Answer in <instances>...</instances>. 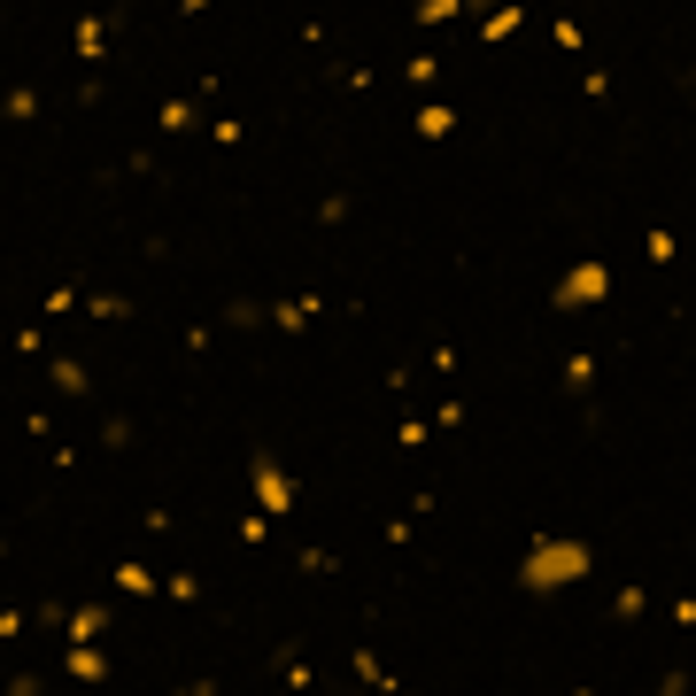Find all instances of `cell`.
I'll list each match as a JSON object with an SVG mask.
<instances>
[{
  "label": "cell",
  "mask_w": 696,
  "mask_h": 696,
  "mask_svg": "<svg viewBox=\"0 0 696 696\" xmlns=\"http://www.w3.org/2000/svg\"><path fill=\"white\" fill-rule=\"evenodd\" d=\"M588 542H573V534H534V550L519 557V588L526 596H557V588H573V580H588Z\"/></svg>",
  "instance_id": "obj_1"
},
{
  "label": "cell",
  "mask_w": 696,
  "mask_h": 696,
  "mask_svg": "<svg viewBox=\"0 0 696 696\" xmlns=\"http://www.w3.org/2000/svg\"><path fill=\"white\" fill-rule=\"evenodd\" d=\"M294 495H302V480H294L287 464L271 457V449H248V503H256L263 519H287Z\"/></svg>",
  "instance_id": "obj_2"
},
{
  "label": "cell",
  "mask_w": 696,
  "mask_h": 696,
  "mask_svg": "<svg viewBox=\"0 0 696 696\" xmlns=\"http://www.w3.org/2000/svg\"><path fill=\"white\" fill-rule=\"evenodd\" d=\"M604 294H611V263L604 256H580L573 271L550 287V310H557V318H580V310H596Z\"/></svg>",
  "instance_id": "obj_3"
},
{
  "label": "cell",
  "mask_w": 696,
  "mask_h": 696,
  "mask_svg": "<svg viewBox=\"0 0 696 696\" xmlns=\"http://www.w3.org/2000/svg\"><path fill=\"white\" fill-rule=\"evenodd\" d=\"M318 310H325V294H287V302H263V325H279V333H310Z\"/></svg>",
  "instance_id": "obj_4"
},
{
  "label": "cell",
  "mask_w": 696,
  "mask_h": 696,
  "mask_svg": "<svg viewBox=\"0 0 696 696\" xmlns=\"http://www.w3.org/2000/svg\"><path fill=\"white\" fill-rule=\"evenodd\" d=\"M116 627V611L109 604H70V619H62V642H101Z\"/></svg>",
  "instance_id": "obj_5"
},
{
  "label": "cell",
  "mask_w": 696,
  "mask_h": 696,
  "mask_svg": "<svg viewBox=\"0 0 696 696\" xmlns=\"http://www.w3.org/2000/svg\"><path fill=\"white\" fill-rule=\"evenodd\" d=\"M47 387H55V395H70V403H86V395H93V372L78 364V356H47Z\"/></svg>",
  "instance_id": "obj_6"
},
{
  "label": "cell",
  "mask_w": 696,
  "mask_h": 696,
  "mask_svg": "<svg viewBox=\"0 0 696 696\" xmlns=\"http://www.w3.org/2000/svg\"><path fill=\"white\" fill-rule=\"evenodd\" d=\"M410 132H418V140H449V132H457V109H449L441 93H426V101H418V116H410Z\"/></svg>",
  "instance_id": "obj_7"
},
{
  "label": "cell",
  "mask_w": 696,
  "mask_h": 696,
  "mask_svg": "<svg viewBox=\"0 0 696 696\" xmlns=\"http://www.w3.org/2000/svg\"><path fill=\"white\" fill-rule=\"evenodd\" d=\"M155 132H171V140H186V132H202V101H186V93H171V101L155 109Z\"/></svg>",
  "instance_id": "obj_8"
},
{
  "label": "cell",
  "mask_w": 696,
  "mask_h": 696,
  "mask_svg": "<svg viewBox=\"0 0 696 696\" xmlns=\"http://www.w3.org/2000/svg\"><path fill=\"white\" fill-rule=\"evenodd\" d=\"M62 673H70V681H109V658H101V642H70V650H62Z\"/></svg>",
  "instance_id": "obj_9"
},
{
  "label": "cell",
  "mask_w": 696,
  "mask_h": 696,
  "mask_svg": "<svg viewBox=\"0 0 696 696\" xmlns=\"http://www.w3.org/2000/svg\"><path fill=\"white\" fill-rule=\"evenodd\" d=\"M596 372H604V364H596L588 348H573V356L557 364V387H565V395H588V387H596Z\"/></svg>",
  "instance_id": "obj_10"
},
{
  "label": "cell",
  "mask_w": 696,
  "mask_h": 696,
  "mask_svg": "<svg viewBox=\"0 0 696 696\" xmlns=\"http://www.w3.org/2000/svg\"><path fill=\"white\" fill-rule=\"evenodd\" d=\"M519 31H526V8H519V0H503V8H488V16H480V39H488V47H495V39H519Z\"/></svg>",
  "instance_id": "obj_11"
},
{
  "label": "cell",
  "mask_w": 696,
  "mask_h": 696,
  "mask_svg": "<svg viewBox=\"0 0 696 696\" xmlns=\"http://www.w3.org/2000/svg\"><path fill=\"white\" fill-rule=\"evenodd\" d=\"M70 55H78V62H101V55H109V24H101V16H86V24L70 31Z\"/></svg>",
  "instance_id": "obj_12"
},
{
  "label": "cell",
  "mask_w": 696,
  "mask_h": 696,
  "mask_svg": "<svg viewBox=\"0 0 696 696\" xmlns=\"http://www.w3.org/2000/svg\"><path fill=\"white\" fill-rule=\"evenodd\" d=\"M116 588H124V596H163V580L147 573L140 557H116Z\"/></svg>",
  "instance_id": "obj_13"
},
{
  "label": "cell",
  "mask_w": 696,
  "mask_h": 696,
  "mask_svg": "<svg viewBox=\"0 0 696 696\" xmlns=\"http://www.w3.org/2000/svg\"><path fill=\"white\" fill-rule=\"evenodd\" d=\"M348 666H356V681H364V689H403V681H387V666H379L372 642H356V650H348Z\"/></svg>",
  "instance_id": "obj_14"
},
{
  "label": "cell",
  "mask_w": 696,
  "mask_h": 696,
  "mask_svg": "<svg viewBox=\"0 0 696 696\" xmlns=\"http://www.w3.org/2000/svg\"><path fill=\"white\" fill-rule=\"evenodd\" d=\"M78 318L116 325V318H132V302H124V294H78Z\"/></svg>",
  "instance_id": "obj_15"
},
{
  "label": "cell",
  "mask_w": 696,
  "mask_h": 696,
  "mask_svg": "<svg viewBox=\"0 0 696 696\" xmlns=\"http://www.w3.org/2000/svg\"><path fill=\"white\" fill-rule=\"evenodd\" d=\"M410 16L434 31V24H457V16H464V0H410Z\"/></svg>",
  "instance_id": "obj_16"
},
{
  "label": "cell",
  "mask_w": 696,
  "mask_h": 696,
  "mask_svg": "<svg viewBox=\"0 0 696 696\" xmlns=\"http://www.w3.org/2000/svg\"><path fill=\"white\" fill-rule=\"evenodd\" d=\"M225 325H232V333H256V325H263V302H256V294L225 302Z\"/></svg>",
  "instance_id": "obj_17"
},
{
  "label": "cell",
  "mask_w": 696,
  "mask_h": 696,
  "mask_svg": "<svg viewBox=\"0 0 696 696\" xmlns=\"http://www.w3.org/2000/svg\"><path fill=\"white\" fill-rule=\"evenodd\" d=\"M70 310H78V287H70V279L39 294V318H70Z\"/></svg>",
  "instance_id": "obj_18"
},
{
  "label": "cell",
  "mask_w": 696,
  "mask_h": 696,
  "mask_svg": "<svg viewBox=\"0 0 696 696\" xmlns=\"http://www.w3.org/2000/svg\"><path fill=\"white\" fill-rule=\"evenodd\" d=\"M163 596H171V604H194V596H202V573H194V565H178V573L163 580Z\"/></svg>",
  "instance_id": "obj_19"
},
{
  "label": "cell",
  "mask_w": 696,
  "mask_h": 696,
  "mask_svg": "<svg viewBox=\"0 0 696 696\" xmlns=\"http://www.w3.org/2000/svg\"><path fill=\"white\" fill-rule=\"evenodd\" d=\"M132 434H140V426H132L124 410H109V418H101V449H132Z\"/></svg>",
  "instance_id": "obj_20"
},
{
  "label": "cell",
  "mask_w": 696,
  "mask_h": 696,
  "mask_svg": "<svg viewBox=\"0 0 696 696\" xmlns=\"http://www.w3.org/2000/svg\"><path fill=\"white\" fill-rule=\"evenodd\" d=\"M403 78H410L418 93H434V86H441V62H434V55H410V62H403Z\"/></svg>",
  "instance_id": "obj_21"
},
{
  "label": "cell",
  "mask_w": 696,
  "mask_h": 696,
  "mask_svg": "<svg viewBox=\"0 0 696 696\" xmlns=\"http://www.w3.org/2000/svg\"><path fill=\"white\" fill-rule=\"evenodd\" d=\"M550 39H557V55H580V47H588V31H580V16H557V24H550Z\"/></svg>",
  "instance_id": "obj_22"
},
{
  "label": "cell",
  "mask_w": 696,
  "mask_h": 696,
  "mask_svg": "<svg viewBox=\"0 0 696 696\" xmlns=\"http://www.w3.org/2000/svg\"><path fill=\"white\" fill-rule=\"evenodd\" d=\"M294 565H302V573H318V580H333V573H341V557H333V550H318V542H310V550H294Z\"/></svg>",
  "instance_id": "obj_23"
},
{
  "label": "cell",
  "mask_w": 696,
  "mask_h": 696,
  "mask_svg": "<svg viewBox=\"0 0 696 696\" xmlns=\"http://www.w3.org/2000/svg\"><path fill=\"white\" fill-rule=\"evenodd\" d=\"M0 116H8V124H31V116H39V93H31V86H16L8 101H0Z\"/></svg>",
  "instance_id": "obj_24"
},
{
  "label": "cell",
  "mask_w": 696,
  "mask_h": 696,
  "mask_svg": "<svg viewBox=\"0 0 696 696\" xmlns=\"http://www.w3.org/2000/svg\"><path fill=\"white\" fill-rule=\"evenodd\" d=\"M642 256H650V263H681V240H673V232L658 225V232H650V240H642Z\"/></svg>",
  "instance_id": "obj_25"
},
{
  "label": "cell",
  "mask_w": 696,
  "mask_h": 696,
  "mask_svg": "<svg viewBox=\"0 0 696 696\" xmlns=\"http://www.w3.org/2000/svg\"><path fill=\"white\" fill-rule=\"evenodd\" d=\"M426 441H434V426H426V418H403V426H395V449H426Z\"/></svg>",
  "instance_id": "obj_26"
},
{
  "label": "cell",
  "mask_w": 696,
  "mask_h": 696,
  "mask_svg": "<svg viewBox=\"0 0 696 696\" xmlns=\"http://www.w3.org/2000/svg\"><path fill=\"white\" fill-rule=\"evenodd\" d=\"M263 534H271V519H263L256 503H248V511H240V542H263Z\"/></svg>",
  "instance_id": "obj_27"
},
{
  "label": "cell",
  "mask_w": 696,
  "mask_h": 696,
  "mask_svg": "<svg viewBox=\"0 0 696 696\" xmlns=\"http://www.w3.org/2000/svg\"><path fill=\"white\" fill-rule=\"evenodd\" d=\"M642 604H650L642 588H619V604H611V619H642Z\"/></svg>",
  "instance_id": "obj_28"
},
{
  "label": "cell",
  "mask_w": 696,
  "mask_h": 696,
  "mask_svg": "<svg viewBox=\"0 0 696 696\" xmlns=\"http://www.w3.org/2000/svg\"><path fill=\"white\" fill-rule=\"evenodd\" d=\"M16 635H24V611H8V604H0V642H16Z\"/></svg>",
  "instance_id": "obj_29"
},
{
  "label": "cell",
  "mask_w": 696,
  "mask_h": 696,
  "mask_svg": "<svg viewBox=\"0 0 696 696\" xmlns=\"http://www.w3.org/2000/svg\"><path fill=\"white\" fill-rule=\"evenodd\" d=\"M488 8H495V0H464V16H488Z\"/></svg>",
  "instance_id": "obj_30"
},
{
  "label": "cell",
  "mask_w": 696,
  "mask_h": 696,
  "mask_svg": "<svg viewBox=\"0 0 696 696\" xmlns=\"http://www.w3.org/2000/svg\"><path fill=\"white\" fill-rule=\"evenodd\" d=\"M202 8H209V0H178V16H202Z\"/></svg>",
  "instance_id": "obj_31"
}]
</instances>
